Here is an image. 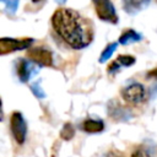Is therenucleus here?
I'll return each instance as SVG.
<instances>
[{
  "label": "nucleus",
  "instance_id": "19",
  "mask_svg": "<svg viewBox=\"0 0 157 157\" xmlns=\"http://www.w3.org/2000/svg\"><path fill=\"white\" fill-rule=\"evenodd\" d=\"M147 77L157 80V67H155V69H152L151 71H148V72H147Z\"/></svg>",
  "mask_w": 157,
  "mask_h": 157
},
{
  "label": "nucleus",
  "instance_id": "15",
  "mask_svg": "<svg viewBox=\"0 0 157 157\" xmlns=\"http://www.w3.org/2000/svg\"><path fill=\"white\" fill-rule=\"evenodd\" d=\"M29 88H31V92L33 93V96L37 97L38 99L45 98V92L43 91V88H42V86L39 85V82H33V83H31Z\"/></svg>",
  "mask_w": 157,
  "mask_h": 157
},
{
  "label": "nucleus",
  "instance_id": "13",
  "mask_svg": "<svg viewBox=\"0 0 157 157\" xmlns=\"http://www.w3.org/2000/svg\"><path fill=\"white\" fill-rule=\"evenodd\" d=\"M117 47H118V43H115V42H114V43H109V44L103 49V52H102V54H101V56H99V63L103 64V63H105L108 59H110L112 55H113V53L115 52Z\"/></svg>",
  "mask_w": 157,
  "mask_h": 157
},
{
  "label": "nucleus",
  "instance_id": "8",
  "mask_svg": "<svg viewBox=\"0 0 157 157\" xmlns=\"http://www.w3.org/2000/svg\"><path fill=\"white\" fill-rule=\"evenodd\" d=\"M108 112H109V115L113 119L119 120V121H125V120H129L131 118L130 112L126 108L121 107L119 104V102L118 103L117 102H110L109 108H108Z\"/></svg>",
  "mask_w": 157,
  "mask_h": 157
},
{
  "label": "nucleus",
  "instance_id": "2",
  "mask_svg": "<svg viewBox=\"0 0 157 157\" xmlns=\"http://www.w3.org/2000/svg\"><path fill=\"white\" fill-rule=\"evenodd\" d=\"M10 130L17 145H23L27 139V123L21 112H13L10 117Z\"/></svg>",
  "mask_w": 157,
  "mask_h": 157
},
{
  "label": "nucleus",
  "instance_id": "10",
  "mask_svg": "<svg viewBox=\"0 0 157 157\" xmlns=\"http://www.w3.org/2000/svg\"><path fill=\"white\" fill-rule=\"evenodd\" d=\"M82 130L87 134H98L104 130V123L101 119H86L82 123Z\"/></svg>",
  "mask_w": 157,
  "mask_h": 157
},
{
  "label": "nucleus",
  "instance_id": "21",
  "mask_svg": "<svg viewBox=\"0 0 157 157\" xmlns=\"http://www.w3.org/2000/svg\"><path fill=\"white\" fill-rule=\"evenodd\" d=\"M55 1H56L58 4H64V2L66 1V0H55Z\"/></svg>",
  "mask_w": 157,
  "mask_h": 157
},
{
  "label": "nucleus",
  "instance_id": "6",
  "mask_svg": "<svg viewBox=\"0 0 157 157\" xmlns=\"http://www.w3.org/2000/svg\"><path fill=\"white\" fill-rule=\"evenodd\" d=\"M39 65L28 59H18L16 63V72L21 82H28L39 72Z\"/></svg>",
  "mask_w": 157,
  "mask_h": 157
},
{
  "label": "nucleus",
  "instance_id": "22",
  "mask_svg": "<svg viewBox=\"0 0 157 157\" xmlns=\"http://www.w3.org/2000/svg\"><path fill=\"white\" fill-rule=\"evenodd\" d=\"M39 1H42V0H32V2H34V4H37V2H39Z\"/></svg>",
  "mask_w": 157,
  "mask_h": 157
},
{
  "label": "nucleus",
  "instance_id": "7",
  "mask_svg": "<svg viewBox=\"0 0 157 157\" xmlns=\"http://www.w3.org/2000/svg\"><path fill=\"white\" fill-rule=\"evenodd\" d=\"M29 60L36 63L39 66H52L53 65V54L49 49L43 47L29 48L27 52Z\"/></svg>",
  "mask_w": 157,
  "mask_h": 157
},
{
  "label": "nucleus",
  "instance_id": "9",
  "mask_svg": "<svg viewBox=\"0 0 157 157\" xmlns=\"http://www.w3.org/2000/svg\"><path fill=\"white\" fill-rule=\"evenodd\" d=\"M151 0H123L124 10L130 15H136L148 6Z\"/></svg>",
  "mask_w": 157,
  "mask_h": 157
},
{
  "label": "nucleus",
  "instance_id": "12",
  "mask_svg": "<svg viewBox=\"0 0 157 157\" xmlns=\"http://www.w3.org/2000/svg\"><path fill=\"white\" fill-rule=\"evenodd\" d=\"M75 136V128L71 123H65L60 130V137L65 141L71 140Z\"/></svg>",
  "mask_w": 157,
  "mask_h": 157
},
{
  "label": "nucleus",
  "instance_id": "17",
  "mask_svg": "<svg viewBox=\"0 0 157 157\" xmlns=\"http://www.w3.org/2000/svg\"><path fill=\"white\" fill-rule=\"evenodd\" d=\"M131 157H151V156H150V153H148L145 148L137 147V148H135V150L131 152Z\"/></svg>",
  "mask_w": 157,
  "mask_h": 157
},
{
  "label": "nucleus",
  "instance_id": "5",
  "mask_svg": "<svg viewBox=\"0 0 157 157\" xmlns=\"http://www.w3.org/2000/svg\"><path fill=\"white\" fill-rule=\"evenodd\" d=\"M33 38H1L0 39V54L5 55L9 53H13L17 50H23L27 49L32 45Z\"/></svg>",
  "mask_w": 157,
  "mask_h": 157
},
{
  "label": "nucleus",
  "instance_id": "18",
  "mask_svg": "<svg viewBox=\"0 0 157 157\" xmlns=\"http://www.w3.org/2000/svg\"><path fill=\"white\" fill-rule=\"evenodd\" d=\"M120 67H121V65H120L117 60H114V61H112V63L109 64V66H108L107 71H108V74H112V75H113V74H115Z\"/></svg>",
  "mask_w": 157,
  "mask_h": 157
},
{
  "label": "nucleus",
  "instance_id": "3",
  "mask_svg": "<svg viewBox=\"0 0 157 157\" xmlns=\"http://www.w3.org/2000/svg\"><path fill=\"white\" fill-rule=\"evenodd\" d=\"M120 94L121 98L131 105H137L146 101V90L140 82L129 83L121 90Z\"/></svg>",
  "mask_w": 157,
  "mask_h": 157
},
{
  "label": "nucleus",
  "instance_id": "11",
  "mask_svg": "<svg viewBox=\"0 0 157 157\" xmlns=\"http://www.w3.org/2000/svg\"><path fill=\"white\" fill-rule=\"evenodd\" d=\"M141 39H142V36L139 32L130 28V29H126L124 33H121V36L119 37V43L121 45H129V44L140 42Z\"/></svg>",
  "mask_w": 157,
  "mask_h": 157
},
{
  "label": "nucleus",
  "instance_id": "1",
  "mask_svg": "<svg viewBox=\"0 0 157 157\" xmlns=\"http://www.w3.org/2000/svg\"><path fill=\"white\" fill-rule=\"evenodd\" d=\"M52 26L58 36L72 49H83L93 40L91 22L72 9L61 7L52 16Z\"/></svg>",
  "mask_w": 157,
  "mask_h": 157
},
{
  "label": "nucleus",
  "instance_id": "16",
  "mask_svg": "<svg viewBox=\"0 0 157 157\" xmlns=\"http://www.w3.org/2000/svg\"><path fill=\"white\" fill-rule=\"evenodd\" d=\"M4 5H5V9L9 13L13 15L17 9H18V4H20V0H0Z\"/></svg>",
  "mask_w": 157,
  "mask_h": 157
},
{
  "label": "nucleus",
  "instance_id": "14",
  "mask_svg": "<svg viewBox=\"0 0 157 157\" xmlns=\"http://www.w3.org/2000/svg\"><path fill=\"white\" fill-rule=\"evenodd\" d=\"M117 61L121 65V66H125V67H129L131 65L135 64L136 59L132 56V55H128V54H121L117 58Z\"/></svg>",
  "mask_w": 157,
  "mask_h": 157
},
{
  "label": "nucleus",
  "instance_id": "20",
  "mask_svg": "<svg viewBox=\"0 0 157 157\" xmlns=\"http://www.w3.org/2000/svg\"><path fill=\"white\" fill-rule=\"evenodd\" d=\"M110 157H124V156L120 155V153H118V155H110Z\"/></svg>",
  "mask_w": 157,
  "mask_h": 157
},
{
  "label": "nucleus",
  "instance_id": "4",
  "mask_svg": "<svg viewBox=\"0 0 157 157\" xmlns=\"http://www.w3.org/2000/svg\"><path fill=\"white\" fill-rule=\"evenodd\" d=\"M96 10V15L101 21L109 22V23H118L119 17L117 15L115 7L110 0H92Z\"/></svg>",
  "mask_w": 157,
  "mask_h": 157
}]
</instances>
